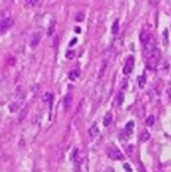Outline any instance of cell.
I'll list each match as a JSON object with an SVG mask.
<instances>
[{
	"instance_id": "1",
	"label": "cell",
	"mask_w": 171,
	"mask_h": 172,
	"mask_svg": "<svg viewBox=\"0 0 171 172\" xmlns=\"http://www.w3.org/2000/svg\"><path fill=\"white\" fill-rule=\"evenodd\" d=\"M142 40L144 42L143 55H144L145 59L148 61V64L155 63V65L158 55V50L155 40L150 35H146L144 40Z\"/></svg>"
},
{
	"instance_id": "2",
	"label": "cell",
	"mask_w": 171,
	"mask_h": 172,
	"mask_svg": "<svg viewBox=\"0 0 171 172\" xmlns=\"http://www.w3.org/2000/svg\"><path fill=\"white\" fill-rule=\"evenodd\" d=\"M24 100H25V93H24L22 87H21V86H19V87L17 88V90H16L15 95H14L13 101H12V103L11 106H10L11 112L16 111V110L24 103Z\"/></svg>"
},
{
	"instance_id": "3",
	"label": "cell",
	"mask_w": 171,
	"mask_h": 172,
	"mask_svg": "<svg viewBox=\"0 0 171 172\" xmlns=\"http://www.w3.org/2000/svg\"><path fill=\"white\" fill-rule=\"evenodd\" d=\"M13 25V19L11 17L4 18L0 20V33H4L7 32Z\"/></svg>"
},
{
	"instance_id": "4",
	"label": "cell",
	"mask_w": 171,
	"mask_h": 172,
	"mask_svg": "<svg viewBox=\"0 0 171 172\" xmlns=\"http://www.w3.org/2000/svg\"><path fill=\"white\" fill-rule=\"evenodd\" d=\"M108 157L112 160H114V161H119V160H122L124 158L122 153L120 152V150L117 148H112L108 151Z\"/></svg>"
},
{
	"instance_id": "5",
	"label": "cell",
	"mask_w": 171,
	"mask_h": 172,
	"mask_svg": "<svg viewBox=\"0 0 171 172\" xmlns=\"http://www.w3.org/2000/svg\"><path fill=\"white\" fill-rule=\"evenodd\" d=\"M134 59L133 56H131V57L128 58V60H127L125 66L123 67V70H122L123 73L125 75H127V74L131 73L133 69H134Z\"/></svg>"
},
{
	"instance_id": "6",
	"label": "cell",
	"mask_w": 171,
	"mask_h": 172,
	"mask_svg": "<svg viewBox=\"0 0 171 172\" xmlns=\"http://www.w3.org/2000/svg\"><path fill=\"white\" fill-rule=\"evenodd\" d=\"M40 40H41V33L39 32H36L32 35L31 41H30V47L32 48H35L38 47V45L40 44Z\"/></svg>"
},
{
	"instance_id": "7",
	"label": "cell",
	"mask_w": 171,
	"mask_h": 172,
	"mask_svg": "<svg viewBox=\"0 0 171 172\" xmlns=\"http://www.w3.org/2000/svg\"><path fill=\"white\" fill-rule=\"evenodd\" d=\"M134 122L133 121H128L125 126V128H124V131L123 134L125 135L126 138H128L132 134H133V129H134Z\"/></svg>"
},
{
	"instance_id": "8",
	"label": "cell",
	"mask_w": 171,
	"mask_h": 172,
	"mask_svg": "<svg viewBox=\"0 0 171 172\" xmlns=\"http://www.w3.org/2000/svg\"><path fill=\"white\" fill-rule=\"evenodd\" d=\"M72 159H73V162L76 165H79L81 163H82V157H81V155H80V151H79V148H75L73 149V152H72Z\"/></svg>"
},
{
	"instance_id": "9",
	"label": "cell",
	"mask_w": 171,
	"mask_h": 172,
	"mask_svg": "<svg viewBox=\"0 0 171 172\" xmlns=\"http://www.w3.org/2000/svg\"><path fill=\"white\" fill-rule=\"evenodd\" d=\"M88 134H89V135H90L92 138H95V137H97V136L99 135V128L96 123L92 124V125L89 128V129H88Z\"/></svg>"
},
{
	"instance_id": "10",
	"label": "cell",
	"mask_w": 171,
	"mask_h": 172,
	"mask_svg": "<svg viewBox=\"0 0 171 172\" xmlns=\"http://www.w3.org/2000/svg\"><path fill=\"white\" fill-rule=\"evenodd\" d=\"M72 93H66V96L64 97V100H63V105H64V108L65 110H67L70 107H71V104L72 102Z\"/></svg>"
},
{
	"instance_id": "11",
	"label": "cell",
	"mask_w": 171,
	"mask_h": 172,
	"mask_svg": "<svg viewBox=\"0 0 171 172\" xmlns=\"http://www.w3.org/2000/svg\"><path fill=\"white\" fill-rule=\"evenodd\" d=\"M113 121V114L111 112H107L103 118V125L105 127H108L111 124Z\"/></svg>"
},
{
	"instance_id": "12",
	"label": "cell",
	"mask_w": 171,
	"mask_h": 172,
	"mask_svg": "<svg viewBox=\"0 0 171 172\" xmlns=\"http://www.w3.org/2000/svg\"><path fill=\"white\" fill-rule=\"evenodd\" d=\"M28 110H29L28 106H26L20 111L19 114V122H21L25 120V118L26 117L27 114H28Z\"/></svg>"
},
{
	"instance_id": "13",
	"label": "cell",
	"mask_w": 171,
	"mask_h": 172,
	"mask_svg": "<svg viewBox=\"0 0 171 172\" xmlns=\"http://www.w3.org/2000/svg\"><path fill=\"white\" fill-rule=\"evenodd\" d=\"M55 25H56V21L54 19L51 20L49 26H48V29H47V35L50 37L52 36L54 33V30H55Z\"/></svg>"
},
{
	"instance_id": "14",
	"label": "cell",
	"mask_w": 171,
	"mask_h": 172,
	"mask_svg": "<svg viewBox=\"0 0 171 172\" xmlns=\"http://www.w3.org/2000/svg\"><path fill=\"white\" fill-rule=\"evenodd\" d=\"M106 67H107V61H106V60H104V61L102 62L101 66H100V68H99V74H98L99 79L103 77V75H104V73H105L106 72Z\"/></svg>"
},
{
	"instance_id": "15",
	"label": "cell",
	"mask_w": 171,
	"mask_h": 172,
	"mask_svg": "<svg viewBox=\"0 0 171 172\" xmlns=\"http://www.w3.org/2000/svg\"><path fill=\"white\" fill-rule=\"evenodd\" d=\"M79 70H73V71H72L71 73H69V79H71V80H75V79L79 77Z\"/></svg>"
},
{
	"instance_id": "16",
	"label": "cell",
	"mask_w": 171,
	"mask_h": 172,
	"mask_svg": "<svg viewBox=\"0 0 171 172\" xmlns=\"http://www.w3.org/2000/svg\"><path fill=\"white\" fill-rule=\"evenodd\" d=\"M119 31V19H116L112 26V33L113 34H116Z\"/></svg>"
},
{
	"instance_id": "17",
	"label": "cell",
	"mask_w": 171,
	"mask_h": 172,
	"mask_svg": "<svg viewBox=\"0 0 171 172\" xmlns=\"http://www.w3.org/2000/svg\"><path fill=\"white\" fill-rule=\"evenodd\" d=\"M146 83V79L144 76H139L138 77V85L140 88H143Z\"/></svg>"
},
{
	"instance_id": "18",
	"label": "cell",
	"mask_w": 171,
	"mask_h": 172,
	"mask_svg": "<svg viewBox=\"0 0 171 172\" xmlns=\"http://www.w3.org/2000/svg\"><path fill=\"white\" fill-rule=\"evenodd\" d=\"M149 138H150V134L148 132V131H145V132L142 133V135L141 136V142H147Z\"/></svg>"
},
{
	"instance_id": "19",
	"label": "cell",
	"mask_w": 171,
	"mask_h": 172,
	"mask_svg": "<svg viewBox=\"0 0 171 172\" xmlns=\"http://www.w3.org/2000/svg\"><path fill=\"white\" fill-rule=\"evenodd\" d=\"M85 19V14L83 13V12H79V13H77V15L75 16V20L77 21V22H81V21H83Z\"/></svg>"
},
{
	"instance_id": "20",
	"label": "cell",
	"mask_w": 171,
	"mask_h": 172,
	"mask_svg": "<svg viewBox=\"0 0 171 172\" xmlns=\"http://www.w3.org/2000/svg\"><path fill=\"white\" fill-rule=\"evenodd\" d=\"M123 100H124V94L123 93H119L118 96H117V103H118L119 106H120L123 103Z\"/></svg>"
},
{
	"instance_id": "21",
	"label": "cell",
	"mask_w": 171,
	"mask_h": 172,
	"mask_svg": "<svg viewBox=\"0 0 171 172\" xmlns=\"http://www.w3.org/2000/svg\"><path fill=\"white\" fill-rule=\"evenodd\" d=\"M39 3H40V2H39V1H36V0H29V1H26V5L29 7H34L37 4H39Z\"/></svg>"
},
{
	"instance_id": "22",
	"label": "cell",
	"mask_w": 171,
	"mask_h": 172,
	"mask_svg": "<svg viewBox=\"0 0 171 172\" xmlns=\"http://www.w3.org/2000/svg\"><path fill=\"white\" fill-rule=\"evenodd\" d=\"M146 122H147V124L148 126L154 125V123H155V117L153 115H149L148 118L146 121Z\"/></svg>"
},
{
	"instance_id": "23",
	"label": "cell",
	"mask_w": 171,
	"mask_h": 172,
	"mask_svg": "<svg viewBox=\"0 0 171 172\" xmlns=\"http://www.w3.org/2000/svg\"><path fill=\"white\" fill-rule=\"evenodd\" d=\"M66 58L68 60H72L74 58V52L73 51H68L66 53Z\"/></svg>"
},
{
	"instance_id": "24",
	"label": "cell",
	"mask_w": 171,
	"mask_h": 172,
	"mask_svg": "<svg viewBox=\"0 0 171 172\" xmlns=\"http://www.w3.org/2000/svg\"><path fill=\"white\" fill-rule=\"evenodd\" d=\"M52 94L50 93H45V95H44V97H43V100H45V101H49V100H52Z\"/></svg>"
},
{
	"instance_id": "25",
	"label": "cell",
	"mask_w": 171,
	"mask_h": 172,
	"mask_svg": "<svg viewBox=\"0 0 171 172\" xmlns=\"http://www.w3.org/2000/svg\"><path fill=\"white\" fill-rule=\"evenodd\" d=\"M128 167H129L128 164H125V167H124V168H125V170H127V172H132L131 169H130V168H128Z\"/></svg>"
},
{
	"instance_id": "26",
	"label": "cell",
	"mask_w": 171,
	"mask_h": 172,
	"mask_svg": "<svg viewBox=\"0 0 171 172\" xmlns=\"http://www.w3.org/2000/svg\"><path fill=\"white\" fill-rule=\"evenodd\" d=\"M72 43H71V46H72L73 43H74V44L76 43V41H77V39H74V40H72Z\"/></svg>"
}]
</instances>
